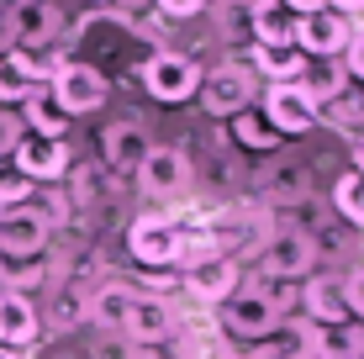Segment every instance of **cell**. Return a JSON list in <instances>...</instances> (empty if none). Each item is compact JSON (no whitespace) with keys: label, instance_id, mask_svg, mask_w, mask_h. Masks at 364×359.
Instances as JSON below:
<instances>
[{"label":"cell","instance_id":"obj_11","mask_svg":"<svg viewBox=\"0 0 364 359\" xmlns=\"http://www.w3.org/2000/svg\"><path fill=\"white\" fill-rule=\"evenodd\" d=\"M148 148H154V138H148L137 122H111V127L100 132V159H106L111 175H137Z\"/></svg>","mask_w":364,"mask_h":359},{"label":"cell","instance_id":"obj_28","mask_svg":"<svg viewBox=\"0 0 364 359\" xmlns=\"http://www.w3.org/2000/svg\"><path fill=\"white\" fill-rule=\"evenodd\" d=\"M27 206H32V212L43 217V222H48V227H53V232H58V227H64V222L74 217V201H69L64 191H58V185H37Z\"/></svg>","mask_w":364,"mask_h":359},{"label":"cell","instance_id":"obj_15","mask_svg":"<svg viewBox=\"0 0 364 359\" xmlns=\"http://www.w3.org/2000/svg\"><path fill=\"white\" fill-rule=\"evenodd\" d=\"M11 37H16L21 53H43V48H53L58 43V6L27 0V6L11 16Z\"/></svg>","mask_w":364,"mask_h":359},{"label":"cell","instance_id":"obj_32","mask_svg":"<svg viewBox=\"0 0 364 359\" xmlns=\"http://www.w3.org/2000/svg\"><path fill=\"white\" fill-rule=\"evenodd\" d=\"M32 191H37V185L21 175L11 159H0V212H6V206H27V201H32Z\"/></svg>","mask_w":364,"mask_h":359},{"label":"cell","instance_id":"obj_9","mask_svg":"<svg viewBox=\"0 0 364 359\" xmlns=\"http://www.w3.org/2000/svg\"><path fill=\"white\" fill-rule=\"evenodd\" d=\"M200 106H206L211 117H237V111H248L254 106V74L243 64L211 69L206 80H200Z\"/></svg>","mask_w":364,"mask_h":359},{"label":"cell","instance_id":"obj_1","mask_svg":"<svg viewBox=\"0 0 364 359\" xmlns=\"http://www.w3.org/2000/svg\"><path fill=\"white\" fill-rule=\"evenodd\" d=\"M48 90H53V101L64 106V117H90V111L106 106V95H111V85H106V74H100L95 64H80V58H64V69L48 80Z\"/></svg>","mask_w":364,"mask_h":359},{"label":"cell","instance_id":"obj_21","mask_svg":"<svg viewBox=\"0 0 364 359\" xmlns=\"http://www.w3.org/2000/svg\"><path fill=\"white\" fill-rule=\"evenodd\" d=\"M37 69H32V58L21 53V48H11V53H0V106H21L27 95L37 90Z\"/></svg>","mask_w":364,"mask_h":359},{"label":"cell","instance_id":"obj_40","mask_svg":"<svg viewBox=\"0 0 364 359\" xmlns=\"http://www.w3.org/2000/svg\"><path fill=\"white\" fill-rule=\"evenodd\" d=\"M291 16H311V11H328V0H285Z\"/></svg>","mask_w":364,"mask_h":359},{"label":"cell","instance_id":"obj_3","mask_svg":"<svg viewBox=\"0 0 364 359\" xmlns=\"http://www.w3.org/2000/svg\"><path fill=\"white\" fill-rule=\"evenodd\" d=\"M127 249L148 269H174L185 254V227L174 217H137L132 232H127Z\"/></svg>","mask_w":364,"mask_h":359},{"label":"cell","instance_id":"obj_13","mask_svg":"<svg viewBox=\"0 0 364 359\" xmlns=\"http://www.w3.org/2000/svg\"><path fill=\"white\" fill-rule=\"evenodd\" d=\"M237 280H243L237 259H232V254H217V259H200V264H191V275H185V291H191L196 301L222 306V301L237 291Z\"/></svg>","mask_w":364,"mask_h":359},{"label":"cell","instance_id":"obj_18","mask_svg":"<svg viewBox=\"0 0 364 359\" xmlns=\"http://www.w3.org/2000/svg\"><path fill=\"white\" fill-rule=\"evenodd\" d=\"M301 306H306V317L311 323H348V291H343V280H306V291H301Z\"/></svg>","mask_w":364,"mask_h":359},{"label":"cell","instance_id":"obj_45","mask_svg":"<svg viewBox=\"0 0 364 359\" xmlns=\"http://www.w3.org/2000/svg\"><path fill=\"white\" fill-rule=\"evenodd\" d=\"M95 6H117V0H95Z\"/></svg>","mask_w":364,"mask_h":359},{"label":"cell","instance_id":"obj_14","mask_svg":"<svg viewBox=\"0 0 364 359\" xmlns=\"http://www.w3.org/2000/svg\"><path fill=\"white\" fill-rule=\"evenodd\" d=\"M43 338V312L32 306V296L0 291V343L6 349H32Z\"/></svg>","mask_w":364,"mask_h":359},{"label":"cell","instance_id":"obj_24","mask_svg":"<svg viewBox=\"0 0 364 359\" xmlns=\"http://www.w3.org/2000/svg\"><path fill=\"white\" fill-rule=\"evenodd\" d=\"M274 359H317V323L311 317H285L280 323V333H274Z\"/></svg>","mask_w":364,"mask_h":359},{"label":"cell","instance_id":"obj_16","mask_svg":"<svg viewBox=\"0 0 364 359\" xmlns=\"http://www.w3.org/2000/svg\"><path fill=\"white\" fill-rule=\"evenodd\" d=\"M169 333H174L169 301H164V296H137L132 312H127V323H122V338H132L137 349H143V343H164Z\"/></svg>","mask_w":364,"mask_h":359},{"label":"cell","instance_id":"obj_4","mask_svg":"<svg viewBox=\"0 0 364 359\" xmlns=\"http://www.w3.org/2000/svg\"><path fill=\"white\" fill-rule=\"evenodd\" d=\"M143 90L154 95V101H191L200 90V69L191 64L185 53H169V48H159V53H148L143 64Z\"/></svg>","mask_w":364,"mask_h":359},{"label":"cell","instance_id":"obj_38","mask_svg":"<svg viewBox=\"0 0 364 359\" xmlns=\"http://www.w3.org/2000/svg\"><path fill=\"white\" fill-rule=\"evenodd\" d=\"M343 291H348V312L364 317V269H359L354 280H343Z\"/></svg>","mask_w":364,"mask_h":359},{"label":"cell","instance_id":"obj_7","mask_svg":"<svg viewBox=\"0 0 364 359\" xmlns=\"http://www.w3.org/2000/svg\"><path fill=\"white\" fill-rule=\"evenodd\" d=\"M48 238H53V227L32 206H6L0 212V259H43Z\"/></svg>","mask_w":364,"mask_h":359},{"label":"cell","instance_id":"obj_33","mask_svg":"<svg viewBox=\"0 0 364 359\" xmlns=\"http://www.w3.org/2000/svg\"><path fill=\"white\" fill-rule=\"evenodd\" d=\"M259 296H264V301L269 306H280V312H291V301H296V291H291V280H280V275H269V269H264V280H259V286H254Z\"/></svg>","mask_w":364,"mask_h":359},{"label":"cell","instance_id":"obj_27","mask_svg":"<svg viewBox=\"0 0 364 359\" xmlns=\"http://www.w3.org/2000/svg\"><path fill=\"white\" fill-rule=\"evenodd\" d=\"M322 117H328V127L348 132V138H364V90H354V95L343 90L338 101L322 106Z\"/></svg>","mask_w":364,"mask_h":359},{"label":"cell","instance_id":"obj_26","mask_svg":"<svg viewBox=\"0 0 364 359\" xmlns=\"http://www.w3.org/2000/svg\"><path fill=\"white\" fill-rule=\"evenodd\" d=\"M232 138L243 143L248 154H269V148L280 143V132L269 127V117H264V111H254V106H248V111H237V117H232Z\"/></svg>","mask_w":364,"mask_h":359},{"label":"cell","instance_id":"obj_12","mask_svg":"<svg viewBox=\"0 0 364 359\" xmlns=\"http://www.w3.org/2000/svg\"><path fill=\"white\" fill-rule=\"evenodd\" d=\"M311 264H317V243H311L306 232H296V227L269 232V243H264V269L269 275L296 280V275H306Z\"/></svg>","mask_w":364,"mask_h":359},{"label":"cell","instance_id":"obj_22","mask_svg":"<svg viewBox=\"0 0 364 359\" xmlns=\"http://www.w3.org/2000/svg\"><path fill=\"white\" fill-rule=\"evenodd\" d=\"M317 359H364V323H317Z\"/></svg>","mask_w":364,"mask_h":359},{"label":"cell","instance_id":"obj_35","mask_svg":"<svg viewBox=\"0 0 364 359\" xmlns=\"http://www.w3.org/2000/svg\"><path fill=\"white\" fill-rule=\"evenodd\" d=\"M90 359H137V343L122 338V333H106V338L90 349Z\"/></svg>","mask_w":364,"mask_h":359},{"label":"cell","instance_id":"obj_42","mask_svg":"<svg viewBox=\"0 0 364 359\" xmlns=\"http://www.w3.org/2000/svg\"><path fill=\"white\" fill-rule=\"evenodd\" d=\"M354 175H364V138H354Z\"/></svg>","mask_w":364,"mask_h":359},{"label":"cell","instance_id":"obj_6","mask_svg":"<svg viewBox=\"0 0 364 359\" xmlns=\"http://www.w3.org/2000/svg\"><path fill=\"white\" fill-rule=\"evenodd\" d=\"M348 37H354V21L343 11H311V16H296V48L311 58H343Z\"/></svg>","mask_w":364,"mask_h":359},{"label":"cell","instance_id":"obj_5","mask_svg":"<svg viewBox=\"0 0 364 359\" xmlns=\"http://www.w3.org/2000/svg\"><path fill=\"white\" fill-rule=\"evenodd\" d=\"M264 117H269V127L280 132V138H301V132H311L322 122V111L296 80V85H269L264 90Z\"/></svg>","mask_w":364,"mask_h":359},{"label":"cell","instance_id":"obj_19","mask_svg":"<svg viewBox=\"0 0 364 359\" xmlns=\"http://www.w3.org/2000/svg\"><path fill=\"white\" fill-rule=\"evenodd\" d=\"M21 127L37 132V138H64V132H69V117H64V106L53 101L48 85H37L27 101H21Z\"/></svg>","mask_w":364,"mask_h":359},{"label":"cell","instance_id":"obj_30","mask_svg":"<svg viewBox=\"0 0 364 359\" xmlns=\"http://www.w3.org/2000/svg\"><path fill=\"white\" fill-rule=\"evenodd\" d=\"M333 206L354 222V227H364V175H354V169H348V175L333 185Z\"/></svg>","mask_w":364,"mask_h":359},{"label":"cell","instance_id":"obj_23","mask_svg":"<svg viewBox=\"0 0 364 359\" xmlns=\"http://www.w3.org/2000/svg\"><path fill=\"white\" fill-rule=\"evenodd\" d=\"M254 69L269 74V85H296L306 74L301 48H274V43H254Z\"/></svg>","mask_w":364,"mask_h":359},{"label":"cell","instance_id":"obj_43","mask_svg":"<svg viewBox=\"0 0 364 359\" xmlns=\"http://www.w3.org/2000/svg\"><path fill=\"white\" fill-rule=\"evenodd\" d=\"M328 6H333V11H343V16H348V11H359L364 0H328Z\"/></svg>","mask_w":364,"mask_h":359},{"label":"cell","instance_id":"obj_20","mask_svg":"<svg viewBox=\"0 0 364 359\" xmlns=\"http://www.w3.org/2000/svg\"><path fill=\"white\" fill-rule=\"evenodd\" d=\"M248 27H254L259 43L296 48V16L285 11V0H254V11H248Z\"/></svg>","mask_w":364,"mask_h":359},{"label":"cell","instance_id":"obj_34","mask_svg":"<svg viewBox=\"0 0 364 359\" xmlns=\"http://www.w3.org/2000/svg\"><path fill=\"white\" fill-rule=\"evenodd\" d=\"M21 132H27V127H21V117H16L11 106H0V159H11V154H16Z\"/></svg>","mask_w":364,"mask_h":359},{"label":"cell","instance_id":"obj_37","mask_svg":"<svg viewBox=\"0 0 364 359\" xmlns=\"http://www.w3.org/2000/svg\"><path fill=\"white\" fill-rule=\"evenodd\" d=\"M154 6H159V16H196L206 0H154Z\"/></svg>","mask_w":364,"mask_h":359},{"label":"cell","instance_id":"obj_44","mask_svg":"<svg viewBox=\"0 0 364 359\" xmlns=\"http://www.w3.org/2000/svg\"><path fill=\"white\" fill-rule=\"evenodd\" d=\"M0 359H16V349H6V343H0Z\"/></svg>","mask_w":364,"mask_h":359},{"label":"cell","instance_id":"obj_29","mask_svg":"<svg viewBox=\"0 0 364 359\" xmlns=\"http://www.w3.org/2000/svg\"><path fill=\"white\" fill-rule=\"evenodd\" d=\"M0 280H6V291L27 296L32 286H43V280H48V264H43V259H0Z\"/></svg>","mask_w":364,"mask_h":359},{"label":"cell","instance_id":"obj_39","mask_svg":"<svg viewBox=\"0 0 364 359\" xmlns=\"http://www.w3.org/2000/svg\"><path fill=\"white\" fill-rule=\"evenodd\" d=\"M111 11H117V16H148V11H159V6L154 0H117Z\"/></svg>","mask_w":364,"mask_h":359},{"label":"cell","instance_id":"obj_41","mask_svg":"<svg viewBox=\"0 0 364 359\" xmlns=\"http://www.w3.org/2000/svg\"><path fill=\"white\" fill-rule=\"evenodd\" d=\"M21 6H27V0H0V16L11 21V16H16V11H21Z\"/></svg>","mask_w":364,"mask_h":359},{"label":"cell","instance_id":"obj_17","mask_svg":"<svg viewBox=\"0 0 364 359\" xmlns=\"http://www.w3.org/2000/svg\"><path fill=\"white\" fill-rule=\"evenodd\" d=\"M132 301H137V291L127 286V280H106L100 291H90V312H85V317H90L100 333H122Z\"/></svg>","mask_w":364,"mask_h":359},{"label":"cell","instance_id":"obj_36","mask_svg":"<svg viewBox=\"0 0 364 359\" xmlns=\"http://www.w3.org/2000/svg\"><path fill=\"white\" fill-rule=\"evenodd\" d=\"M343 69L354 74V80H364V32L348 37V48H343Z\"/></svg>","mask_w":364,"mask_h":359},{"label":"cell","instance_id":"obj_2","mask_svg":"<svg viewBox=\"0 0 364 359\" xmlns=\"http://www.w3.org/2000/svg\"><path fill=\"white\" fill-rule=\"evenodd\" d=\"M280 323H285V312L280 306H269L259 291H232L228 301H222V333L237 343H264V338H274L280 333Z\"/></svg>","mask_w":364,"mask_h":359},{"label":"cell","instance_id":"obj_10","mask_svg":"<svg viewBox=\"0 0 364 359\" xmlns=\"http://www.w3.org/2000/svg\"><path fill=\"white\" fill-rule=\"evenodd\" d=\"M11 164H16L32 185H53V180L69 175V143L64 138H37V132H21Z\"/></svg>","mask_w":364,"mask_h":359},{"label":"cell","instance_id":"obj_25","mask_svg":"<svg viewBox=\"0 0 364 359\" xmlns=\"http://www.w3.org/2000/svg\"><path fill=\"white\" fill-rule=\"evenodd\" d=\"M301 90H306L311 101H317V111H322L328 101H338V95L348 90V69L338 64V58H322L317 69H306V74H301Z\"/></svg>","mask_w":364,"mask_h":359},{"label":"cell","instance_id":"obj_31","mask_svg":"<svg viewBox=\"0 0 364 359\" xmlns=\"http://www.w3.org/2000/svg\"><path fill=\"white\" fill-rule=\"evenodd\" d=\"M85 312H90V296H85V291H74V286H64V291L53 296V312L43 317V328H48V323H53V328H74Z\"/></svg>","mask_w":364,"mask_h":359},{"label":"cell","instance_id":"obj_8","mask_svg":"<svg viewBox=\"0 0 364 359\" xmlns=\"http://www.w3.org/2000/svg\"><path fill=\"white\" fill-rule=\"evenodd\" d=\"M185 185H191V159H185L180 148H169V143H154L148 159L137 164V191L164 201V195H180Z\"/></svg>","mask_w":364,"mask_h":359}]
</instances>
